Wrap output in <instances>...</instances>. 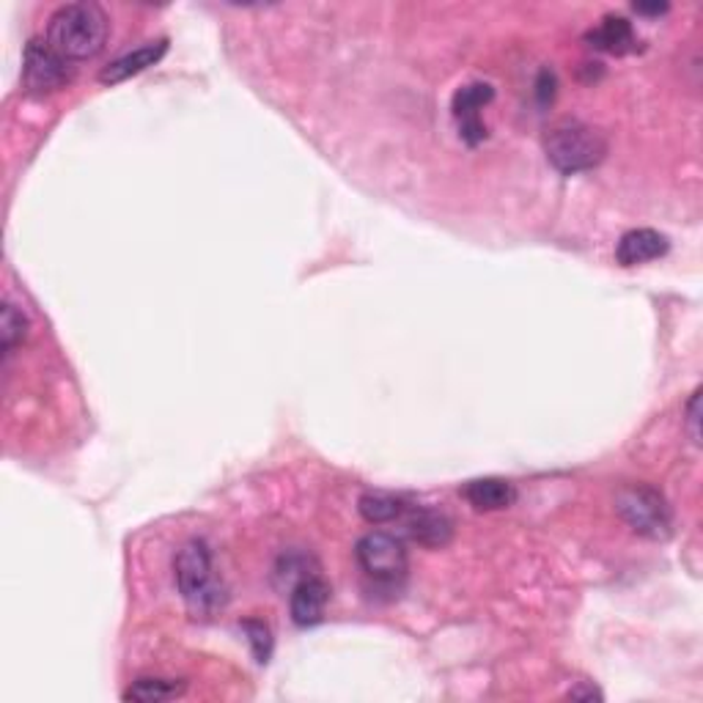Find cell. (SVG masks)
Wrapping results in <instances>:
<instances>
[{
  "mask_svg": "<svg viewBox=\"0 0 703 703\" xmlns=\"http://www.w3.org/2000/svg\"><path fill=\"white\" fill-rule=\"evenodd\" d=\"M108 31L110 20L97 3H67L50 17L47 42L67 61H86L102 52Z\"/></svg>",
  "mask_w": 703,
  "mask_h": 703,
  "instance_id": "cell-1",
  "label": "cell"
},
{
  "mask_svg": "<svg viewBox=\"0 0 703 703\" xmlns=\"http://www.w3.org/2000/svg\"><path fill=\"white\" fill-rule=\"evenodd\" d=\"M544 151L555 171L572 176L600 166L607 155V140L585 121L564 119L549 127L547 138H544Z\"/></svg>",
  "mask_w": 703,
  "mask_h": 703,
  "instance_id": "cell-2",
  "label": "cell"
},
{
  "mask_svg": "<svg viewBox=\"0 0 703 703\" xmlns=\"http://www.w3.org/2000/svg\"><path fill=\"white\" fill-rule=\"evenodd\" d=\"M176 585H179L181 600L187 602L196 615H209L220 611L226 594H222V585L215 577L212 566V549L201 538H192L176 555Z\"/></svg>",
  "mask_w": 703,
  "mask_h": 703,
  "instance_id": "cell-3",
  "label": "cell"
},
{
  "mask_svg": "<svg viewBox=\"0 0 703 703\" xmlns=\"http://www.w3.org/2000/svg\"><path fill=\"white\" fill-rule=\"evenodd\" d=\"M615 512L641 536L665 542L673 531V514L665 495L648 484H630L615 495Z\"/></svg>",
  "mask_w": 703,
  "mask_h": 703,
  "instance_id": "cell-4",
  "label": "cell"
},
{
  "mask_svg": "<svg viewBox=\"0 0 703 703\" xmlns=\"http://www.w3.org/2000/svg\"><path fill=\"white\" fill-rule=\"evenodd\" d=\"M357 564L366 572L368 580H374L377 585H394L402 583L407 577V547L394 533L374 531L357 542Z\"/></svg>",
  "mask_w": 703,
  "mask_h": 703,
  "instance_id": "cell-5",
  "label": "cell"
},
{
  "mask_svg": "<svg viewBox=\"0 0 703 703\" xmlns=\"http://www.w3.org/2000/svg\"><path fill=\"white\" fill-rule=\"evenodd\" d=\"M72 78L69 61L56 50L50 42H39L33 39L26 47V58H22V80L26 88L33 93H50L63 88Z\"/></svg>",
  "mask_w": 703,
  "mask_h": 703,
  "instance_id": "cell-6",
  "label": "cell"
},
{
  "mask_svg": "<svg viewBox=\"0 0 703 703\" xmlns=\"http://www.w3.org/2000/svg\"><path fill=\"white\" fill-rule=\"evenodd\" d=\"M495 99V88L489 83H471L462 86L454 93V119L459 125V135L467 146H478L486 138V127L482 125V110Z\"/></svg>",
  "mask_w": 703,
  "mask_h": 703,
  "instance_id": "cell-7",
  "label": "cell"
},
{
  "mask_svg": "<svg viewBox=\"0 0 703 703\" xmlns=\"http://www.w3.org/2000/svg\"><path fill=\"white\" fill-rule=\"evenodd\" d=\"M327 602H330V585L319 574H306L295 583L289 596L291 621L297 626H316L325 618Z\"/></svg>",
  "mask_w": 703,
  "mask_h": 703,
  "instance_id": "cell-8",
  "label": "cell"
},
{
  "mask_svg": "<svg viewBox=\"0 0 703 703\" xmlns=\"http://www.w3.org/2000/svg\"><path fill=\"white\" fill-rule=\"evenodd\" d=\"M404 527H407V536L413 542L424 544V547H445L454 536V523L445 517L443 512H435V508H409L404 512Z\"/></svg>",
  "mask_w": 703,
  "mask_h": 703,
  "instance_id": "cell-9",
  "label": "cell"
},
{
  "mask_svg": "<svg viewBox=\"0 0 703 703\" xmlns=\"http://www.w3.org/2000/svg\"><path fill=\"white\" fill-rule=\"evenodd\" d=\"M667 248H671V242H667L665 234L654 231V228H632V231H626L618 239L615 259H618V264H624V267H637V264L665 256Z\"/></svg>",
  "mask_w": 703,
  "mask_h": 703,
  "instance_id": "cell-10",
  "label": "cell"
},
{
  "mask_svg": "<svg viewBox=\"0 0 703 703\" xmlns=\"http://www.w3.org/2000/svg\"><path fill=\"white\" fill-rule=\"evenodd\" d=\"M166 52H168V39H160V42H149V44L138 47V50L127 52V56L116 58L110 67H105L102 75H99V80H102L105 86L125 83V80H130V78H135V75L146 72L149 67L160 63Z\"/></svg>",
  "mask_w": 703,
  "mask_h": 703,
  "instance_id": "cell-11",
  "label": "cell"
},
{
  "mask_svg": "<svg viewBox=\"0 0 703 703\" xmlns=\"http://www.w3.org/2000/svg\"><path fill=\"white\" fill-rule=\"evenodd\" d=\"M585 42L594 47V50L611 52V56H626V52L637 50V37L632 22L615 14H607L600 26L591 28L585 33Z\"/></svg>",
  "mask_w": 703,
  "mask_h": 703,
  "instance_id": "cell-12",
  "label": "cell"
},
{
  "mask_svg": "<svg viewBox=\"0 0 703 703\" xmlns=\"http://www.w3.org/2000/svg\"><path fill=\"white\" fill-rule=\"evenodd\" d=\"M462 495L478 512H503L517 503V486L506 478H476L465 484Z\"/></svg>",
  "mask_w": 703,
  "mask_h": 703,
  "instance_id": "cell-13",
  "label": "cell"
},
{
  "mask_svg": "<svg viewBox=\"0 0 703 703\" xmlns=\"http://www.w3.org/2000/svg\"><path fill=\"white\" fill-rule=\"evenodd\" d=\"M357 508H360L366 523L385 525V523H394V519L398 517H404L407 503H404L402 497L388 495V492H366V495L360 497V503H357Z\"/></svg>",
  "mask_w": 703,
  "mask_h": 703,
  "instance_id": "cell-14",
  "label": "cell"
},
{
  "mask_svg": "<svg viewBox=\"0 0 703 703\" xmlns=\"http://www.w3.org/2000/svg\"><path fill=\"white\" fill-rule=\"evenodd\" d=\"M185 693V682H174V679H151L143 676L132 684L125 693L127 701H140V703H162L174 701Z\"/></svg>",
  "mask_w": 703,
  "mask_h": 703,
  "instance_id": "cell-15",
  "label": "cell"
},
{
  "mask_svg": "<svg viewBox=\"0 0 703 703\" xmlns=\"http://www.w3.org/2000/svg\"><path fill=\"white\" fill-rule=\"evenodd\" d=\"M28 336V319L20 308L6 303L3 314H0V338H3V355L9 357L17 349V344H22V338Z\"/></svg>",
  "mask_w": 703,
  "mask_h": 703,
  "instance_id": "cell-16",
  "label": "cell"
},
{
  "mask_svg": "<svg viewBox=\"0 0 703 703\" xmlns=\"http://www.w3.org/2000/svg\"><path fill=\"white\" fill-rule=\"evenodd\" d=\"M242 632L248 635V643L250 648H254V657L256 662H269V654H273V632H269V626L264 624V621H245L242 624Z\"/></svg>",
  "mask_w": 703,
  "mask_h": 703,
  "instance_id": "cell-17",
  "label": "cell"
},
{
  "mask_svg": "<svg viewBox=\"0 0 703 703\" xmlns=\"http://www.w3.org/2000/svg\"><path fill=\"white\" fill-rule=\"evenodd\" d=\"M701 390H695L693 398H690L687 404V426H690V435H693V443L699 445L701 443Z\"/></svg>",
  "mask_w": 703,
  "mask_h": 703,
  "instance_id": "cell-18",
  "label": "cell"
},
{
  "mask_svg": "<svg viewBox=\"0 0 703 703\" xmlns=\"http://www.w3.org/2000/svg\"><path fill=\"white\" fill-rule=\"evenodd\" d=\"M570 699H574V701H602V693L600 690H594V687H585V690H572L570 693Z\"/></svg>",
  "mask_w": 703,
  "mask_h": 703,
  "instance_id": "cell-19",
  "label": "cell"
},
{
  "mask_svg": "<svg viewBox=\"0 0 703 703\" xmlns=\"http://www.w3.org/2000/svg\"><path fill=\"white\" fill-rule=\"evenodd\" d=\"M637 11H641V14H660V11H665L667 6H635Z\"/></svg>",
  "mask_w": 703,
  "mask_h": 703,
  "instance_id": "cell-20",
  "label": "cell"
}]
</instances>
